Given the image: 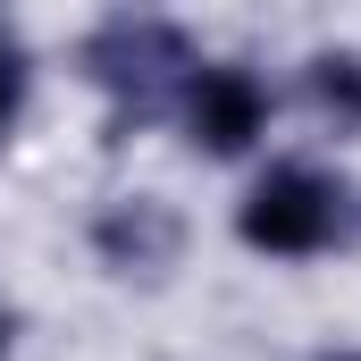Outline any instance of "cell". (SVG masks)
Returning <instances> with one entry per match:
<instances>
[{"mask_svg": "<svg viewBox=\"0 0 361 361\" xmlns=\"http://www.w3.org/2000/svg\"><path fill=\"white\" fill-rule=\"evenodd\" d=\"M302 101L328 135H361V51L353 42H328L302 59Z\"/></svg>", "mask_w": 361, "mask_h": 361, "instance_id": "obj_5", "label": "cell"}, {"mask_svg": "<svg viewBox=\"0 0 361 361\" xmlns=\"http://www.w3.org/2000/svg\"><path fill=\"white\" fill-rule=\"evenodd\" d=\"M8 345H17V311L0 302V361H8Z\"/></svg>", "mask_w": 361, "mask_h": 361, "instance_id": "obj_7", "label": "cell"}, {"mask_svg": "<svg viewBox=\"0 0 361 361\" xmlns=\"http://www.w3.org/2000/svg\"><path fill=\"white\" fill-rule=\"evenodd\" d=\"M193 68H202L193 59V34H185L177 17H152V8H118V17H101L85 42H76V76L118 101V118H109L118 135L143 126V118H160L185 92Z\"/></svg>", "mask_w": 361, "mask_h": 361, "instance_id": "obj_1", "label": "cell"}, {"mask_svg": "<svg viewBox=\"0 0 361 361\" xmlns=\"http://www.w3.org/2000/svg\"><path fill=\"white\" fill-rule=\"evenodd\" d=\"M92 261H101L109 277L160 286V277L185 261L177 202H160V193H118V202H101V210H92Z\"/></svg>", "mask_w": 361, "mask_h": 361, "instance_id": "obj_4", "label": "cell"}, {"mask_svg": "<svg viewBox=\"0 0 361 361\" xmlns=\"http://www.w3.org/2000/svg\"><path fill=\"white\" fill-rule=\"evenodd\" d=\"M177 118H185V143H193L202 160H244V152L269 135L277 92L261 85V68H244V59H210V68L185 76Z\"/></svg>", "mask_w": 361, "mask_h": 361, "instance_id": "obj_3", "label": "cell"}, {"mask_svg": "<svg viewBox=\"0 0 361 361\" xmlns=\"http://www.w3.org/2000/svg\"><path fill=\"white\" fill-rule=\"evenodd\" d=\"M319 361H361V345H336V353H319Z\"/></svg>", "mask_w": 361, "mask_h": 361, "instance_id": "obj_8", "label": "cell"}, {"mask_svg": "<svg viewBox=\"0 0 361 361\" xmlns=\"http://www.w3.org/2000/svg\"><path fill=\"white\" fill-rule=\"evenodd\" d=\"M345 227H353V185L319 160H269L235 202L244 252H269V261H319Z\"/></svg>", "mask_w": 361, "mask_h": 361, "instance_id": "obj_2", "label": "cell"}, {"mask_svg": "<svg viewBox=\"0 0 361 361\" xmlns=\"http://www.w3.org/2000/svg\"><path fill=\"white\" fill-rule=\"evenodd\" d=\"M25 92H34V59L0 34V143L17 135V118H25Z\"/></svg>", "mask_w": 361, "mask_h": 361, "instance_id": "obj_6", "label": "cell"}]
</instances>
